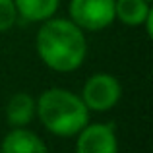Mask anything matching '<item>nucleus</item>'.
Listing matches in <instances>:
<instances>
[{"label": "nucleus", "instance_id": "1", "mask_svg": "<svg viewBox=\"0 0 153 153\" xmlns=\"http://www.w3.org/2000/svg\"><path fill=\"white\" fill-rule=\"evenodd\" d=\"M37 52L45 66L54 72H74L83 64L87 54V41L83 29L72 19L49 18L37 31Z\"/></svg>", "mask_w": 153, "mask_h": 153}, {"label": "nucleus", "instance_id": "2", "mask_svg": "<svg viewBox=\"0 0 153 153\" xmlns=\"http://www.w3.org/2000/svg\"><path fill=\"white\" fill-rule=\"evenodd\" d=\"M35 116H39L51 134L72 138L89 122V108L79 95L62 87H52L43 91L35 101Z\"/></svg>", "mask_w": 153, "mask_h": 153}, {"label": "nucleus", "instance_id": "3", "mask_svg": "<svg viewBox=\"0 0 153 153\" xmlns=\"http://www.w3.org/2000/svg\"><path fill=\"white\" fill-rule=\"evenodd\" d=\"M120 95H122V85L118 79L112 74L99 72L87 78V82L83 83L82 101L85 103L89 111L107 112L112 107H116V103L120 101Z\"/></svg>", "mask_w": 153, "mask_h": 153}, {"label": "nucleus", "instance_id": "4", "mask_svg": "<svg viewBox=\"0 0 153 153\" xmlns=\"http://www.w3.org/2000/svg\"><path fill=\"white\" fill-rule=\"evenodd\" d=\"M70 19L83 31H101L114 22V0H70Z\"/></svg>", "mask_w": 153, "mask_h": 153}, {"label": "nucleus", "instance_id": "5", "mask_svg": "<svg viewBox=\"0 0 153 153\" xmlns=\"http://www.w3.org/2000/svg\"><path fill=\"white\" fill-rule=\"evenodd\" d=\"M76 136V153H118V142L112 124L87 122Z\"/></svg>", "mask_w": 153, "mask_h": 153}, {"label": "nucleus", "instance_id": "6", "mask_svg": "<svg viewBox=\"0 0 153 153\" xmlns=\"http://www.w3.org/2000/svg\"><path fill=\"white\" fill-rule=\"evenodd\" d=\"M0 153H49L47 146L35 132L27 128H12L2 140Z\"/></svg>", "mask_w": 153, "mask_h": 153}, {"label": "nucleus", "instance_id": "7", "mask_svg": "<svg viewBox=\"0 0 153 153\" xmlns=\"http://www.w3.org/2000/svg\"><path fill=\"white\" fill-rule=\"evenodd\" d=\"M35 116V99L25 91L14 93L6 105V120L12 128H25Z\"/></svg>", "mask_w": 153, "mask_h": 153}, {"label": "nucleus", "instance_id": "8", "mask_svg": "<svg viewBox=\"0 0 153 153\" xmlns=\"http://www.w3.org/2000/svg\"><path fill=\"white\" fill-rule=\"evenodd\" d=\"M151 6L147 0H114V19L126 25H143Z\"/></svg>", "mask_w": 153, "mask_h": 153}, {"label": "nucleus", "instance_id": "9", "mask_svg": "<svg viewBox=\"0 0 153 153\" xmlns=\"http://www.w3.org/2000/svg\"><path fill=\"white\" fill-rule=\"evenodd\" d=\"M18 16L29 22H45L52 18L60 6V0H14Z\"/></svg>", "mask_w": 153, "mask_h": 153}, {"label": "nucleus", "instance_id": "10", "mask_svg": "<svg viewBox=\"0 0 153 153\" xmlns=\"http://www.w3.org/2000/svg\"><path fill=\"white\" fill-rule=\"evenodd\" d=\"M18 19L14 0H0V31H8Z\"/></svg>", "mask_w": 153, "mask_h": 153}, {"label": "nucleus", "instance_id": "11", "mask_svg": "<svg viewBox=\"0 0 153 153\" xmlns=\"http://www.w3.org/2000/svg\"><path fill=\"white\" fill-rule=\"evenodd\" d=\"M143 23H146V31H147V35L151 37V35H153V10L149 12V14H147V18H146V22H143Z\"/></svg>", "mask_w": 153, "mask_h": 153}, {"label": "nucleus", "instance_id": "12", "mask_svg": "<svg viewBox=\"0 0 153 153\" xmlns=\"http://www.w3.org/2000/svg\"><path fill=\"white\" fill-rule=\"evenodd\" d=\"M147 2H151V0H147Z\"/></svg>", "mask_w": 153, "mask_h": 153}]
</instances>
